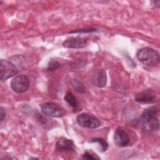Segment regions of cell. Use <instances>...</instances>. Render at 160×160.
<instances>
[{"label": "cell", "mask_w": 160, "mask_h": 160, "mask_svg": "<svg viewBox=\"0 0 160 160\" xmlns=\"http://www.w3.org/2000/svg\"><path fill=\"white\" fill-rule=\"evenodd\" d=\"M158 112L159 108L157 106L149 107L143 111L138 122L144 133L149 134L159 129V122L157 118Z\"/></svg>", "instance_id": "cell-1"}, {"label": "cell", "mask_w": 160, "mask_h": 160, "mask_svg": "<svg viewBox=\"0 0 160 160\" xmlns=\"http://www.w3.org/2000/svg\"><path fill=\"white\" fill-rule=\"evenodd\" d=\"M136 56L138 59L147 66H156L159 62V54L156 51L150 48L141 49L137 52Z\"/></svg>", "instance_id": "cell-2"}, {"label": "cell", "mask_w": 160, "mask_h": 160, "mask_svg": "<svg viewBox=\"0 0 160 160\" xmlns=\"http://www.w3.org/2000/svg\"><path fill=\"white\" fill-rule=\"evenodd\" d=\"M41 109L42 113L48 116L53 118H60L64 116V109L56 103L48 102L41 104Z\"/></svg>", "instance_id": "cell-3"}, {"label": "cell", "mask_w": 160, "mask_h": 160, "mask_svg": "<svg viewBox=\"0 0 160 160\" xmlns=\"http://www.w3.org/2000/svg\"><path fill=\"white\" fill-rule=\"evenodd\" d=\"M18 73L16 66L11 61L1 59L0 62V79L1 81L6 80L16 76Z\"/></svg>", "instance_id": "cell-4"}, {"label": "cell", "mask_w": 160, "mask_h": 160, "mask_svg": "<svg viewBox=\"0 0 160 160\" xmlns=\"http://www.w3.org/2000/svg\"><path fill=\"white\" fill-rule=\"evenodd\" d=\"M30 82L27 76L21 74L16 76L11 82L12 89L17 93H22L26 91L29 88Z\"/></svg>", "instance_id": "cell-5"}, {"label": "cell", "mask_w": 160, "mask_h": 160, "mask_svg": "<svg viewBox=\"0 0 160 160\" xmlns=\"http://www.w3.org/2000/svg\"><path fill=\"white\" fill-rule=\"evenodd\" d=\"M76 121L79 125L86 128L95 129L100 126V122L96 118L84 112L79 114L77 116Z\"/></svg>", "instance_id": "cell-6"}, {"label": "cell", "mask_w": 160, "mask_h": 160, "mask_svg": "<svg viewBox=\"0 0 160 160\" xmlns=\"http://www.w3.org/2000/svg\"><path fill=\"white\" fill-rule=\"evenodd\" d=\"M156 98V92L151 89H148L138 92L134 98L136 102L142 104L153 103L155 102Z\"/></svg>", "instance_id": "cell-7"}, {"label": "cell", "mask_w": 160, "mask_h": 160, "mask_svg": "<svg viewBox=\"0 0 160 160\" xmlns=\"http://www.w3.org/2000/svg\"><path fill=\"white\" fill-rule=\"evenodd\" d=\"M114 143L119 147H126L130 144L128 134L121 128L116 129L114 135Z\"/></svg>", "instance_id": "cell-8"}, {"label": "cell", "mask_w": 160, "mask_h": 160, "mask_svg": "<svg viewBox=\"0 0 160 160\" xmlns=\"http://www.w3.org/2000/svg\"><path fill=\"white\" fill-rule=\"evenodd\" d=\"M93 84L98 88H103L106 84L107 76L105 71L102 69H96L92 78Z\"/></svg>", "instance_id": "cell-9"}, {"label": "cell", "mask_w": 160, "mask_h": 160, "mask_svg": "<svg viewBox=\"0 0 160 160\" xmlns=\"http://www.w3.org/2000/svg\"><path fill=\"white\" fill-rule=\"evenodd\" d=\"M88 39L82 38H71L63 42V46L67 48H81L86 46Z\"/></svg>", "instance_id": "cell-10"}, {"label": "cell", "mask_w": 160, "mask_h": 160, "mask_svg": "<svg viewBox=\"0 0 160 160\" xmlns=\"http://www.w3.org/2000/svg\"><path fill=\"white\" fill-rule=\"evenodd\" d=\"M56 149L59 151H72L74 149V144L71 139L61 137L56 143Z\"/></svg>", "instance_id": "cell-11"}, {"label": "cell", "mask_w": 160, "mask_h": 160, "mask_svg": "<svg viewBox=\"0 0 160 160\" xmlns=\"http://www.w3.org/2000/svg\"><path fill=\"white\" fill-rule=\"evenodd\" d=\"M64 101H66L69 105L74 110H77L78 108V102L76 97L71 91H67L64 96Z\"/></svg>", "instance_id": "cell-12"}, {"label": "cell", "mask_w": 160, "mask_h": 160, "mask_svg": "<svg viewBox=\"0 0 160 160\" xmlns=\"http://www.w3.org/2000/svg\"><path fill=\"white\" fill-rule=\"evenodd\" d=\"M90 142H98L100 144L101 146V151L102 152H104L107 150L108 149V142L104 140L102 138H92Z\"/></svg>", "instance_id": "cell-13"}, {"label": "cell", "mask_w": 160, "mask_h": 160, "mask_svg": "<svg viewBox=\"0 0 160 160\" xmlns=\"http://www.w3.org/2000/svg\"><path fill=\"white\" fill-rule=\"evenodd\" d=\"M60 67V64L56 61H51L49 62L48 69L49 71H54Z\"/></svg>", "instance_id": "cell-14"}, {"label": "cell", "mask_w": 160, "mask_h": 160, "mask_svg": "<svg viewBox=\"0 0 160 160\" xmlns=\"http://www.w3.org/2000/svg\"><path fill=\"white\" fill-rule=\"evenodd\" d=\"M82 156L84 159H100V158H99L97 155L92 154L88 151H86L84 154L82 155Z\"/></svg>", "instance_id": "cell-15"}, {"label": "cell", "mask_w": 160, "mask_h": 160, "mask_svg": "<svg viewBox=\"0 0 160 160\" xmlns=\"http://www.w3.org/2000/svg\"><path fill=\"white\" fill-rule=\"evenodd\" d=\"M96 29L94 28H90V29H76L71 32H69V33H82V32H94Z\"/></svg>", "instance_id": "cell-16"}, {"label": "cell", "mask_w": 160, "mask_h": 160, "mask_svg": "<svg viewBox=\"0 0 160 160\" xmlns=\"http://www.w3.org/2000/svg\"><path fill=\"white\" fill-rule=\"evenodd\" d=\"M74 87L76 88L77 91H79V92H83L85 91V88L84 87V86L82 84H81V82L79 83V82H76L74 84Z\"/></svg>", "instance_id": "cell-17"}, {"label": "cell", "mask_w": 160, "mask_h": 160, "mask_svg": "<svg viewBox=\"0 0 160 160\" xmlns=\"http://www.w3.org/2000/svg\"><path fill=\"white\" fill-rule=\"evenodd\" d=\"M6 116V112L2 107H1V122H2Z\"/></svg>", "instance_id": "cell-18"}]
</instances>
